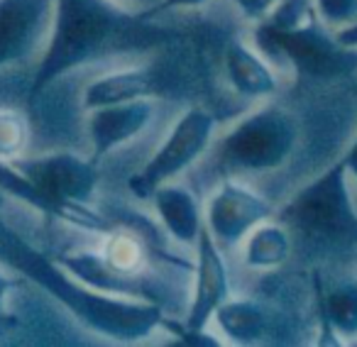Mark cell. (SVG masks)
I'll list each match as a JSON object with an SVG mask.
<instances>
[{"label": "cell", "mask_w": 357, "mask_h": 347, "mask_svg": "<svg viewBox=\"0 0 357 347\" xmlns=\"http://www.w3.org/2000/svg\"><path fill=\"white\" fill-rule=\"evenodd\" d=\"M313 6L318 20L333 32L357 22V0H313Z\"/></svg>", "instance_id": "cell-18"}, {"label": "cell", "mask_w": 357, "mask_h": 347, "mask_svg": "<svg viewBox=\"0 0 357 347\" xmlns=\"http://www.w3.org/2000/svg\"><path fill=\"white\" fill-rule=\"evenodd\" d=\"M10 203H13V201L8 199V196L3 194V191H0V215L6 213V210H8V206H10Z\"/></svg>", "instance_id": "cell-25"}, {"label": "cell", "mask_w": 357, "mask_h": 347, "mask_svg": "<svg viewBox=\"0 0 357 347\" xmlns=\"http://www.w3.org/2000/svg\"><path fill=\"white\" fill-rule=\"evenodd\" d=\"M337 123L331 110L323 108V115H301L294 103L277 98L255 103L233 125L215 134L206 157L191 169V174H204L206 179H243L252 186L272 184L282 174H294V189L303 184L301 164L306 159L313 164L316 174L335 162L337 152L321 142L333 144L345 152L355 132H335ZM211 184V186H213Z\"/></svg>", "instance_id": "cell-1"}, {"label": "cell", "mask_w": 357, "mask_h": 347, "mask_svg": "<svg viewBox=\"0 0 357 347\" xmlns=\"http://www.w3.org/2000/svg\"><path fill=\"white\" fill-rule=\"evenodd\" d=\"M335 35H337V40H340L345 47H352V49H357V22H352V25L337 30Z\"/></svg>", "instance_id": "cell-24"}, {"label": "cell", "mask_w": 357, "mask_h": 347, "mask_svg": "<svg viewBox=\"0 0 357 347\" xmlns=\"http://www.w3.org/2000/svg\"><path fill=\"white\" fill-rule=\"evenodd\" d=\"M233 296L228 254L213 242L211 233L201 230L194 245V274H191L189 306L181 316V327L189 332H206L215 311Z\"/></svg>", "instance_id": "cell-10"}, {"label": "cell", "mask_w": 357, "mask_h": 347, "mask_svg": "<svg viewBox=\"0 0 357 347\" xmlns=\"http://www.w3.org/2000/svg\"><path fill=\"white\" fill-rule=\"evenodd\" d=\"M113 3L125 8V10L135 13V15H142L144 20H152L154 10L162 6V0H113Z\"/></svg>", "instance_id": "cell-21"}, {"label": "cell", "mask_w": 357, "mask_h": 347, "mask_svg": "<svg viewBox=\"0 0 357 347\" xmlns=\"http://www.w3.org/2000/svg\"><path fill=\"white\" fill-rule=\"evenodd\" d=\"M220 337L235 345H279L296 337L294 321L267 298L230 296L213 316Z\"/></svg>", "instance_id": "cell-12"}, {"label": "cell", "mask_w": 357, "mask_h": 347, "mask_svg": "<svg viewBox=\"0 0 357 347\" xmlns=\"http://www.w3.org/2000/svg\"><path fill=\"white\" fill-rule=\"evenodd\" d=\"M240 264L248 272L272 274L277 269L287 267L294 259V238L289 228L272 215L269 220L252 228L238 247Z\"/></svg>", "instance_id": "cell-15"}, {"label": "cell", "mask_w": 357, "mask_h": 347, "mask_svg": "<svg viewBox=\"0 0 357 347\" xmlns=\"http://www.w3.org/2000/svg\"><path fill=\"white\" fill-rule=\"evenodd\" d=\"M142 20L113 0H54L50 40L32 69L27 98L61 76L135 56L142 49L135 40Z\"/></svg>", "instance_id": "cell-3"}, {"label": "cell", "mask_w": 357, "mask_h": 347, "mask_svg": "<svg viewBox=\"0 0 357 347\" xmlns=\"http://www.w3.org/2000/svg\"><path fill=\"white\" fill-rule=\"evenodd\" d=\"M318 313L335 340H357V277H318Z\"/></svg>", "instance_id": "cell-16"}, {"label": "cell", "mask_w": 357, "mask_h": 347, "mask_svg": "<svg viewBox=\"0 0 357 347\" xmlns=\"http://www.w3.org/2000/svg\"><path fill=\"white\" fill-rule=\"evenodd\" d=\"M277 213V203L243 179H218L204 203V225L225 254H235L245 235Z\"/></svg>", "instance_id": "cell-7"}, {"label": "cell", "mask_w": 357, "mask_h": 347, "mask_svg": "<svg viewBox=\"0 0 357 347\" xmlns=\"http://www.w3.org/2000/svg\"><path fill=\"white\" fill-rule=\"evenodd\" d=\"M154 218L162 233L178 247L194 249L201 230H204V201L189 179L164 184L149 196Z\"/></svg>", "instance_id": "cell-14"}, {"label": "cell", "mask_w": 357, "mask_h": 347, "mask_svg": "<svg viewBox=\"0 0 357 347\" xmlns=\"http://www.w3.org/2000/svg\"><path fill=\"white\" fill-rule=\"evenodd\" d=\"M218 125V115L204 105H189L174 115L159 139H154L147 157L128 176L130 194L144 203L159 186L184 179L211 149Z\"/></svg>", "instance_id": "cell-6"}, {"label": "cell", "mask_w": 357, "mask_h": 347, "mask_svg": "<svg viewBox=\"0 0 357 347\" xmlns=\"http://www.w3.org/2000/svg\"><path fill=\"white\" fill-rule=\"evenodd\" d=\"M152 59H139L135 56L123 59L120 64H108L86 71V79L81 81L79 100L81 110H93L100 105H113L125 103V100H137V98H159L164 93L162 74L154 69Z\"/></svg>", "instance_id": "cell-11"}, {"label": "cell", "mask_w": 357, "mask_h": 347, "mask_svg": "<svg viewBox=\"0 0 357 347\" xmlns=\"http://www.w3.org/2000/svg\"><path fill=\"white\" fill-rule=\"evenodd\" d=\"M54 0H0V81L37 66L47 47Z\"/></svg>", "instance_id": "cell-8"}, {"label": "cell", "mask_w": 357, "mask_h": 347, "mask_svg": "<svg viewBox=\"0 0 357 347\" xmlns=\"http://www.w3.org/2000/svg\"><path fill=\"white\" fill-rule=\"evenodd\" d=\"M211 0H162V6L154 10L152 17L164 15V13H174V10H196V8L208 6Z\"/></svg>", "instance_id": "cell-23"}, {"label": "cell", "mask_w": 357, "mask_h": 347, "mask_svg": "<svg viewBox=\"0 0 357 347\" xmlns=\"http://www.w3.org/2000/svg\"><path fill=\"white\" fill-rule=\"evenodd\" d=\"M279 3L282 0H230L235 15L248 25H257V22L267 20Z\"/></svg>", "instance_id": "cell-19"}, {"label": "cell", "mask_w": 357, "mask_h": 347, "mask_svg": "<svg viewBox=\"0 0 357 347\" xmlns=\"http://www.w3.org/2000/svg\"><path fill=\"white\" fill-rule=\"evenodd\" d=\"M157 98H137L125 103L100 105L84 113V142L89 147V157L93 162L123 154L128 147L139 144L147 137L159 120Z\"/></svg>", "instance_id": "cell-9"}, {"label": "cell", "mask_w": 357, "mask_h": 347, "mask_svg": "<svg viewBox=\"0 0 357 347\" xmlns=\"http://www.w3.org/2000/svg\"><path fill=\"white\" fill-rule=\"evenodd\" d=\"M340 162H342V167H345V174H347V179H350V186H352V191H355V196H357V130H355V134H352L350 142H347L345 152L340 154Z\"/></svg>", "instance_id": "cell-20"}, {"label": "cell", "mask_w": 357, "mask_h": 347, "mask_svg": "<svg viewBox=\"0 0 357 347\" xmlns=\"http://www.w3.org/2000/svg\"><path fill=\"white\" fill-rule=\"evenodd\" d=\"M248 40L277 66L282 76L291 74L298 81L331 84L357 71V49L345 47L321 20H308L294 27H274L257 22Z\"/></svg>", "instance_id": "cell-5"}, {"label": "cell", "mask_w": 357, "mask_h": 347, "mask_svg": "<svg viewBox=\"0 0 357 347\" xmlns=\"http://www.w3.org/2000/svg\"><path fill=\"white\" fill-rule=\"evenodd\" d=\"M274 215L291 233L294 257L321 264L357 247V196L340 159L294 189Z\"/></svg>", "instance_id": "cell-4"}, {"label": "cell", "mask_w": 357, "mask_h": 347, "mask_svg": "<svg viewBox=\"0 0 357 347\" xmlns=\"http://www.w3.org/2000/svg\"><path fill=\"white\" fill-rule=\"evenodd\" d=\"M0 264L56 301L79 325L115 342H137L164 327L167 313L139 298L96 291L71 277L47 252L0 215Z\"/></svg>", "instance_id": "cell-2"}, {"label": "cell", "mask_w": 357, "mask_h": 347, "mask_svg": "<svg viewBox=\"0 0 357 347\" xmlns=\"http://www.w3.org/2000/svg\"><path fill=\"white\" fill-rule=\"evenodd\" d=\"M223 79L228 88L248 103L277 98L284 91V76L248 37H235L225 45Z\"/></svg>", "instance_id": "cell-13"}, {"label": "cell", "mask_w": 357, "mask_h": 347, "mask_svg": "<svg viewBox=\"0 0 357 347\" xmlns=\"http://www.w3.org/2000/svg\"><path fill=\"white\" fill-rule=\"evenodd\" d=\"M17 282H20V277L0 264V316H3V311H6L8 298L13 296V288L17 286Z\"/></svg>", "instance_id": "cell-22"}, {"label": "cell", "mask_w": 357, "mask_h": 347, "mask_svg": "<svg viewBox=\"0 0 357 347\" xmlns=\"http://www.w3.org/2000/svg\"><path fill=\"white\" fill-rule=\"evenodd\" d=\"M32 125L25 110L0 105V159H17L30 152Z\"/></svg>", "instance_id": "cell-17"}]
</instances>
